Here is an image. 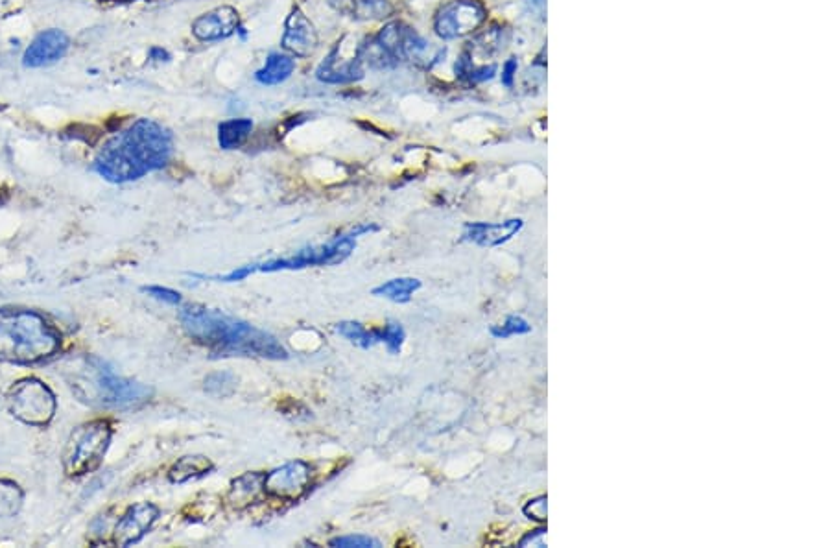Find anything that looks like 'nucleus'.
<instances>
[{
  "mask_svg": "<svg viewBox=\"0 0 830 548\" xmlns=\"http://www.w3.org/2000/svg\"><path fill=\"white\" fill-rule=\"evenodd\" d=\"M179 323L198 346L207 347L216 358L257 357L288 360L286 347L272 333L224 310L203 305H187L179 310Z\"/></svg>",
  "mask_w": 830,
  "mask_h": 548,
  "instance_id": "obj_1",
  "label": "nucleus"
},
{
  "mask_svg": "<svg viewBox=\"0 0 830 548\" xmlns=\"http://www.w3.org/2000/svg\"><path fill=\"white\" fill-rule=\"evenodd\" d=\"M174 152V137L152 119L133 122L109 139L95 159V172L109 183H130L166 167Z\"/></svg>",
  "mask_w": 830,
  "mask_h": 548,
  "instance_id": "obj_2",
  "label": "nucleus"
},
{
  "mask_svg": "<svg viewBox=\"0 0 830 548\" xmlns=\"http://www.w3.org/2000/svg\"><path fill=\"white\" fill-rule=\"evenodd\" d=\"M63 379L83 405L102 410L137 408L148 403L154 394L143 382L120 377L106 360L91 355L67 360Z\"/></svg>",
  "mask_w": 830,
  "mask_h": 548,
  "instance_id": "obj_3",
  "label": "nucleus"
},
{
  "mask_svg": "<svg viewBox=\"0 0 830 548\" xmlns=\"http://www.w3.org/2000/svg\"><path fill=\"white\" fill-rule=\"evenodd\" d=\"M61 334L43 314L0 309V362L32 366L58 355Z\"/></svg>",
  "mask_w": 830,
  "mask_h": 548,
  "instance_id": "obj_4",
  "label": "nucleus"
},
{
  "mask_svg": "<svg viewBox=\"0 0 830 548\" xmlns=\"http://www.w3.org/2000/svg\"><path fill=\"white\" fill-rule=\"evenodd\" d=\"M355 248L356 237H353L351 231H347V233L332 237L327 244L301 248L290 257H279V259H272V261L246 264V266L235 268L229 274L213 275V277H203V279H213V281H220V283H237V281H244L246 277L253 274H275V272H294V270L316 268V266H336V264L347 261Z\"/></svg>",
  "mask_w": 830,
  "mask_h": 548,
  "instance_id": "obj_5",
  "label": "nucleus"
},
{
  "mask_svg": "<svg viewBox=\"0 0 830 548\" xmlns=\"http://www.w3.org/2000/svg\"><path fill=\"white\" fill-rule=\"evenodd\" d=\"M113 427L106 419H93L72 430L61 454L63 471L71 478H80L96 471L111 447Z\"/></svg>",
  "mask_w": 830,
  "mask_h": 548,
  "instance_id": "obj_6",
  "label": "nucleus"
},
{
  "mask_svg": "<svg viewBox=\"0 0 830 548\" xmlns=\"http://www.w3.org/2000/svg\"><path fill=\"white\" fill-rule=\"evenodd\" d=\"M6 403L12 416L30 427H47L58 410L56 395L36 377L15 382L6 395Z\"/></svg>",
  "mask_w": 830,
  "mask_h": 548,
  "instance_id": "obj_7",
  "label": "nucleus"
},
{
  "mask_svg": "<svg viewBox=\"0 0 830 548\" xmlns=\"http://www.w3.org/2000/svg\"><path fill=\"white\" fill-rule=\"evenodd\" d=\"M380 45L386 48L393 58L399 61H408L417 67L430 69L434 63H438L441 56H445V50L436 48L428 43L425 37L419 36L412 26L404 23L386 24L379 32Z\"/></svg>",
  "mask_w": 830,
  "mask_h": 548,
  "instance_id": "obj_8",
  "label": "nucleus"
},
{
  "mask_svg": "<svg viewBox=\"0 0 830 548\" xmlns=\"http://www.w3.org/2000/svg\"><path fill=\"white\" fill-rule=\"evenodd\" d=\"M486 19V8L478 0H452L439 10L434 30L441 39L451 41L475 34Z\"/></svg>",
  "mask_w": 830,
  "mask_h": 548,
  "instance_id": "obj_9",
  "label": "nucleus"
},
{
  "mask_svg": "<svg viewBox=\"0 0 830 548\" xmlns=\"http://www.w3.org/2000/svg\"><path fill=\"white\" fill-rule=\"evenodd\" d=\"M312 484V467L303 460L286 462L264 475L262 489L266 495L279 501H299Z\"/></svg>",
  "mask_w": 830,
  "mask_h": 548,
  "instance_id": "obj_10",
  "label": "nucleus"
},
{
  "mask_svg": "<svg viewBox=\"0 0 830 548\" xmlns=\"http://www.w3.org/2000/svg\"><path fill=\"white\" fill-rule=\"evenodd\" d=\"M364 63L360 58V43L356 48L345 47V39L338 41L331 54L325 58L316 71L320 82L325 84H353L364 78Z\"/></svg>",
  "mask_w": 830,
  "mask_h": 548,
  "instance_id": "obj_11",
  "label": "nucleus"
},
{
  "mask_svg": "<svg viewBox=\"0 0 830 548\" xmlns=\"http://www.w3.org/2000/svg\"><path fill=\"white\" fill-rule=\"evenodd\" d=\"M161 510L154 502H137L130 506L113 530V543L117 547H133L141 543L146 534L154 528Z\"/></svg>",
  "mask_w": 830,
  "mask_h": 548,
  "instance_id": "obj_12",
  "label": "nucleus"
},
{
  "mask_svg": "<svg viewBox=\"0 0 830 548\" xmlns=\"http://www.w3.org/2000/svg\"><path fill=\"white\" fill-rule=\"evenodd\" d=\"M318 32L314 28V24L310 23L309 17L301 12L299 8L292 10L288 15L285 24V36L281 45L286 52H290L292 56L297 58H307L312 56L318 48Z\"/></svg>",
  "mask_w": 830,
  "mask_h": 548,
  "instance_id": "obj_13",
  "label": "nucleus"
},
{
  "mask_svg": "<svg viewBox=\"0 0 830 548\" xmlns=\"http://www.w3.org/2000/svg\"><path fill=\"white\" fill-rule=\"evenodd\" d=\"M69 37L61 30H45L24 50L23 63L26 67H45L60 61L69 50Z\"/></svg>",
  "mask_w": 830,
  "mask_h": 548,
  "instance_id": "obj_14",
  "label": "nucleus"
},
{
  "mask_svg": "<svg viewBox=\"0 0 830 548\" xmlns=\"http://www.w3.org/2000/svg\"><path fill=\"white\" fill-rule=\"evenodd\" d=\"M240 17L235 8L222 6L213 12L203 13L192 23V34L200 41H220L238 32Z\"/></svg>",
  "mask_w": 830,
  "mask_h": 548,
  "instance_id": "obj_15",
  "label": "nucleus"
},
{
  "mask_svg": "<svg viewBox=\"0 0 830 548\" xmlns=\"http://www.w3.org/2000/svg\"><path fill=\"white\" fill-rule=\"evenodd\" d=\"M524 222L521 218H511L500 224H486V222H473L467 224L463 229V242H471L482 248H498L506 242H510L519 231Z\"/></svg>",
  "mask_w": 830,
  "mask_h": 548,
  "instance_id": "obj_16",
  "label": "nucleus"
},
{
  "mask_svg": "<svg viewBox=\"0 0 830 548\" xmlns=\"http://www.w3.org/2000/svg\"><path fill=\"white\" fill-rule=\"evenodd\" d=\"M338 13L353 17L356 21H379L393 13L390 0H329Z\"/></svg>",
  "mask_w": 830,
  "mask_h": 548,
  "instance_id": "obj_17",
  "label": "nucleus"
},
{
  "mask_svg": "<svg viewBox=\"0 0 830 548\" xmlns=\"http://www.w3.org/2000/svg\"><path fill=\"white\" fill-rule=\"evenodd\" d=\"M213 471L214 464L207 456H203V454H189V456L179 458L178 462L170 467L168 480L172 484L183 486V484H189V482H194V480L205 478L207 475H211Z\"/></svg>",
  "mask_w": 830,
  "mask_h": 548,
  "instance_id": "obj_18",
  "label": "nucleus"
},
{
  "mask_svg": "<svg viewBox=\"0 0 830 548\" xmlns=\"http://www.w3.org/2000/svg\"><path fill=\"white\" fill-rule=\"evenodd\" d=\"M294 69H296V63L290 56L273 52L268 56V60L264 63L261 71H257L255 78L262 85L283 84L292 76Z\"/></svg>",
  "mask_w": 830,
  "mask_h": 548,
  "instance_id": "obj_19",
  "label": "nucleus"
},
{
  "mask_svg": "<svg viewBox=\"0 0 830 548\" xmlns=\"http://www.w3.org/2000/svg\"><path fill=\"white\" fill-rule=\"evenodd\" d=\"M421 286L423 283L415 277H397V279H390L382 285L375 286L371 294L377 298L390 299L393 303H408Z\"/></svg>",
  "mask_w": 830,
  "mask_h": 548,
  "instance_id": "obj_20",
  "label": "nucleus"
},
{
  "mask_svg": "<svg viewBox=\"0 0 830 548\" xmlns=\"http://www.w3.org/2000/svg\"><path fill=\"white\" fill-rule=\"evenodd\" d=\"M262 482H264V475L262 473H246L242 477H238L233 484H231V491H229V502L235 508H242L248 506L249 502L255 501L259 491L262 489ZM264 491V489H262Z\"/></svg>",
  "mask_w": 830,
  "mask_h": 548,
  "instance_id": "obj_21",
  "label": "nucleus"
},
{
  "mask_svg": "<svg viewBox=\"0 0 830 548\" xmlns=\"http://www.w3.org/2000/svg\"><path fill=\"white\" fill-rule=\"evenodd\" d=\"M253 132V122L249 119H231L218 126V143L224 150H237L246 143Z\"/></svg>",
  "mask_w": 830,
  "mask_h": 548,
  "instance_id": "obj_22",
  "label": "nucleus"
},
{
  "mask_svg": "<svg viewBox=\"0 0 830 548\" xmlns=\"http://www.w3.org/2000/svg\"><path fill=\"white\" fill-rule=\"evenodd\" d=\"M334 331L360 349H371L380 344V329H368L364 323L345 320V322L336 323Z\"/></svg>",
  "mask_w": 830,
  "mask_h": 548,
  "instance_id": "obj_23",
  "label": "nucleus"
},
{
  "mask_svg": "<svg viewBox=\"0 0 830 548\" xmlns=\"http://www.w3.org/2000/svg\"><path fill=\"white\" fill-rule=\"evenodd\" d=\"M360 58H362L364 67L375 69V71H384V69H392L395 65H399L392 54L380 45L377 37L364 39L360 43Z\"/></svg>",
  "mask_w": 830,
  "mask_h": 548,
  "instance_id": "obj_24",
  "label": "nucleus"
},
{
  "mask_svg": "<svg viewBox=\"0 0 830 548\" xmlns=\"http://www.w3.org/2000/svg\"><path fill=\"white\" fill-rule=\"evenodd\" d=\"M24 504V491L17 482L0 478V519L17 517Z\"/></svg>",
  "mask_w": 830,
  "mask_h": 548,
  "instance_id": "obj_25",
  "label": "nucleus"
},
{
  "mask_svg": "<svg viewBox=\"0 0 830 548\" xmlns=\"http://www.w3.org/2000/svg\"><path fill=\"white\" fill-rule=\"evenodd\" d=\"M238 379L231 371H216L205 377L203 388L213 397H227L237 390Z\"/></svg>",
  "mask_w": 830,
  "mask_h": 548,
  "instance_id": "obj_26",
  "label": "nucleus"
},
{
  "mask_svg": "<svg viewBox=\"0 0 830 548\" xmlns=\"http://www.w3.org/2000/svg\"><path fill=\"white\" fill-rule=\"evenodd\" d=\"M404 342H406V331L399 322H388L380 327V344H384L390 355H401Z\"/></svg>",
  "mask_w": 830,
  "mask_h": 548,
  "instance_id": "obj_27",
  "label": "nucleus"
},
{
  "mask_svg": "<svg viewBox=\"0 0 830 548\" xmlns=\"http://www.w3.org/2000/svg\"><path fill=\"white\" fill-rule=\"evenodd\" d=\"M491 336H495L498 340H506L511 336H522V334L532 333V325L526 322L522 316H508L506 322L502 325H493L489 329Z\"/></svg>",
  "mask_w": 830,
  "mask_h": 548,
  "instance_id": "obj_28",
  "label": "nucleus"
},
{
  "mask_svg": "<svg viewBox=\"0 0 830 548\" xmlns=\"http://www.w3.org/2000/svg\"><path fill=\"white\" fill-rule=\"evenodd\" d=\"M331 547L336 548H379L382 547L379 539L369 536H338L329 541Z\"/></svg>",
  "mask_w": 830,
  "mask_h": 548,
  "instance_id": "obj_29",
  "label": "nucleus"
},
{
  "mask_svg": "<svg viewBox=\"0 0 830 548\" xmlns=\"http://www.w3.org/2000/svg\"><path fill=\"white\" fill-rule=\"evenodd\" d=\"M144 292L150 296V298L157 299V301H163L166 305H174V307H178L181 305V294L176 292V290H172V288H166V286H159V285H150L144 286Z\"/></svg>",
  "mask_w": 830,
  "mask_h": 548,
  "instance_id": "obj_30",
  "label": "nucleus"
},
{
  "mask_svg": "<svg viewBox=\"0 0 830 548\" xmlns=\"http://www.w3.org/2000/svg\"><path fill=\"white\" fill-rule=\"evenodd\" d=\"M546 497L545 495H541V497H535L532 501L526 502V506L522 508V512L524 515L530 519V521H535V523H546V513H548V504H546Z\"/></svg>",
  "mask_w": 830,
  "mask_h": 548,
  "instance_id": "obj_31",
  "label": "nucleus"
},
{
  "mask_svg": "<svg viewBox=\"0 0 830 548\" xmlns=\"http://www.w3.org/2000/svg\"><path fill=\"white\" fill-rule=\"evenodd\" d=\"M546 528H537L521 539V547H545Z\"/></svg>",
  "mask_w": 830,
  "mask_h": 548,
  "instance_id": "obj_32",
  "label": "nucleus"
},
{
  "mask_svg": "<svg viewBox=\"0 0 830 548\" xmlns=\"http://www.w3.org/2000/svg\"><path fill=\"white\" fill-rule=\"evenodd\" d=\"M517 72V61L510 60L504 63V71H502V84L511 87L513 85V76Z\"/></svg>",
  "mask_w": 830,
  "mask_h": 548,
  "instance_id": "obj_33",
  "label": "nucleus"
},
{
  "mask_svg": "<svg viewBox=\"0 0 830 548\" xmlns=\"http://www.w3.org/2000/svg\"><path fill=\"white\" fill-rule=\"evenodd\" d=\"M524 4L528 6L530 12L537 13L541 19H545L546 0H524Z\"/></svg>",
  "mask_w": 830,
  "mask_h": 548,
  "instance_id": "obj_34",
  "label": "nucleus"
},
{
  "mask_svg": "<svg viewBox=\"0 0 830 548\" xmlns=\"http://www.w3.org/2000/svg\"><path fill=\"white\" fill-rule=\"evenodd\" d=\"M155 56H157V58H161V60H168V54H166L165 50H161V48H154V50H152V58H155Z\"/></svg>",
  "mask_w": 830,
  "mask_h": 548,
  "instance_id": "obj_35",
  "label": "nucleus"
},
{
  "mask_svg": "<svg viewBox=\"0 0 830 548\" xmlns=\"http://www.w3.org/2000/svg\"><path fill=\"white\" fill-rule=\"evenodd\" d=\"M117 2H119V0H117Z\"/></svg>",
  "mask_w": 830,
  "mask_h": 548,
  "instance_id": "obj_36",
  "label": "nucleus"
}]
</instances>
